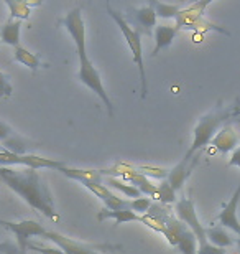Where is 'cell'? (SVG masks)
Instances as JSON below:
<instances>
[{"mask_svg":"<svg viewBox=\"0 0 240 254\" xmlns=\"http://www.w3.org/2000/svg\"><path fill=\"white\" fill-rule=\"evenodd\" d=\"M20 28L22 22L20 20H7L3 27H0V42L10 47L17 48L20 47Z\"/></svg>","mask_w":240,"mask_h":254,"instance_id":"obj_15","label":"cell"},{"mask_svg":"<svg viewBox=\"0 0 240 254\" xmlns=\"http://www.w3.org/2000/svg\"><path fill=\"white\" fill-rule=\"evenodd\" d=\"M156 200L158 203H161V205H171V203H175L176 205V191L173 190V187L170 185V182L168 180H163L161 185L158 187V193H156Z\"/></svg>","mask_w":240,"mask_h":254,"instance_id":"obj_26","label":"cell"},{"mask_svg":"<svg viewBox=\"0 0 240 254\" xmlns=\"http://www.w3.org/2000/svg\"><path fill=\"white\" fill-rule=\"evenodd\" d=\"M27 250H32V251H37L40 254H66L63 250H59L58 246L54 248H47L43 245H37V243H28L27 245Z\"/></svg>","mask_w":240,"mask_h":254,"instance_id":"obj_32","label":"cell"},{"mask_svg":"<svg viewBox=\"0 0 240 254\" xmlns=\"http://www.w3.org/2000/svg\"><path fill=\"white\" fill-rule=\"evenodd\" d=\"M176 250L181 254H197V240L190 228H186L185 231L180 233Z\"/></svg>","mask_w":240,"mask_h":254,"instance_id":"obj_19","label":"cell"},{"mask_svg":"<svg viewBox=\"0 0 240 254\" xmlns=\"http://www.w3.org/2000/svg\"><path fill=\"white\" fill-rule=\"evenodd\" d=\"M237 246H239V250H240V235H239V238H237Z\"/></svg>","mask_w":240,"mask_h":254,"instance_id":"obj_37","label":"cell"},{"mask_svg":"<svg viewBox=\"0 0 240 254\" xmlns=\"http://www.w3.org/2000/svg\"><path fill=\"white\" fill-rule=\"evenodd\" d=\"M206 236L209 243H212L214 246L226 250V248L234 245V240L226 233V228L222 226H209L206 228Z\"/></svg>","mask_w":240,"mask_h":254,"instance_id":"obj_18","label":"cell"},{"mask_svg":"<svg viewBox=\"0 0 240 254\" xmlns=\"http://www.w3.org/2000/svg\"><path fill=\"white\" fill-rule=\"evenodd\" d=\"M15 62L22 63L23 66H28L32 71H37L40 66H42V60H40V57H37L35 53L28 52L27 48L23 47H17L15 48V57H13Z\"/></svg>","mask_w":240,"mask_h":254,"instance_id":"obj_21","label":"cell"},{"mask_svg":"<svg viewBox=\"0 0 240 254\" xmlns=\"http://www.w3.org/2000/svg\"><path fill=\"white\" fill-rule=\"evenodd\" d=\"M239 201H240V182H239V187L236 189V191H234V195L231 196V200L224 205L222 211L219 213V216H217L221 226L229 228V230H232L234 233H237V236L240 235V223L237 218Z\"/></svg>","mask_w":240,"mask_h":254,"instance_id":"obj_9","label":"cell"},{"mask_svg":"<svg viewBox=\"0 0 240 254\" xmlns=\"http://www.w3.org/2000/svg\"><path fill=\"white\" fill-rule=\"evenodd\" d=\"M104 185L107 187V189H114V190H119L120 193H124V195L127 198H142V193L135 189L134 185L127 184V182H122L119 179H112V177H107V179L104 180Z\"/></svg>","mask_w":240,"mask_h":254,"instance_id":"obj_22","label":"cell"},{"mask_svg":"<svg viewBox=\"0 0 240 254\" xmlns=\"http://www.w3.org/2000/svg\"><path fill=\"white\" fill-rule=\"evenodd\" d=\"M0 254H27V248H22L15 243H0Z\"/></svg>","mask_w":240,"mask_h":254,"instance_id":"obj_31","label":"cell"},{"mask_svg":"<svg viewBox=\"0 0 240 254\" xmlns=\"http://www.w3.org/2000/svg\"><path fill=\"white\" fill-rule=\"evenodd\" d=\"M0 179L10 190H13L28 203L33 210L40 211L48 220H58L54 203L42 175L35 169H17V167H0Z\"/></svg>","mask_w":240,"mask_h":254,"instance_id":"obj_1","label":"cell"},{"mask_svg":"<svg viewBox=\"0 0 240 254\" xmlns=\"http://www.w3.org/2000/svg\"><path fill=\"white\" fill-rule=\"evenodd\" d=\"M2 147H3V150H7L10 154H15V155H27L28 154V144L17 134H13L12 137H8L7 140H3Z\"/></svg>","mask_w":240,"mask_h":254,"instance_id":"obj_24","label":"cell"},{"mask_svg":"<svg viewBox=\"0 0 240 254\" xmlns=\"http://www.w3.org/2000/svg\"><path fill=\"white\" fill-rule=\"evenodd\" d=\"M107 13L110 15V18L119 25L120 32L124 33V38L127 45H129L132 57H134V63L139 66V73H140V86H142V99L146 98L148 94V84H146V71H145V64H144V50H142V35L130 27L129 23L125 22L124 15L117 10L112 8L110 3L105 5Z\"/></svg>","mask_w":240,"mask_h":254,"instance_id":"obj_5","label":"cell"},{"mask_svg":"<svg viewBox=\"0 0 240 254\" xmlns=\"http://www.w3.org/2000/svg\"><path fill=\"white\" fill-rule=\"evenodd\" d=\"M237 116H240V99L229 106L219 104L214 111L207 113L206 116H202V118L199 119L197 126L194 127L192 144L190 147V150L186 152V155L183 157V162H191L194 157L197 155L199 150L211 144V140L216 137L219 129H221L224 124L231 123V119L237 118Z\"/></svg>","mask_w":240,"mask_h":254,"instance_id":"obj_3","label":"cell"},{"mask_svg":"<svg viewBox=\"0 0 240 254\" xmlns=\"http://www.w3.org/2000/svg\"><path fill=\"white\" fill-rule=\"evenodd\" d=\"M10 233H13L15 238H17V245L22 246V248H27L28 245V240L33 236H45L47 230L40 225V223L33 221V220H25V221H20V223H13L12 221V226H10Z\"/></svg>","mask_w":240,"mask_h":254,"instance_id":"obj_10","label":"cell"},{"mask_svg":"<svg viewBox=\"0 0 240 254\" xmlns=\"http://www.w3.org/2000/svg\"><path fill=\"white\" fill-rule=\"evenodd\" d=\"M97 220L99 221H104V220H114L115 225H120V223H129V221H140V216L134 213L129 208V210H102L99 211V215H97Z\"/></svg>","mask_w":240,"mask_h":254,"instance_id":"obj_16","label":"cell"},{"mask_svg":"<svg viewBox=\"0 0 240 254\" xmlns=\"http://www.w3.org/2000/svg\"><path fill=\"white\" fill-rule=\"evenodd\" d=\"M151 7L155 10L156 17L160 18H176V15L180 13V10L183 8L181 3H163V2H155V0H151Z\"/></svg>","mask_w":240,"mask_h":254,"instance_id":"obj_25","label":"cell"},{"mask_svg":"<svg viewBox=\"0 0 240 254\" xmlns=\"http://www.w3.org/2000/svg\"><path fill=\"white\" fill-rule=\"evenodd\" d=\"M0 226L5 228V230H10V226H12V221H5V220H0Z\"/></svg>","mask_w":240,"mask_h":254,"instance_id":"obj_36","label":"cell"},{"mask_svg":"<svg viewBox=\"0 0 240 254\" xmlns=\"http://www.w3.org/2000/svg\"><path fill=\"white\" fill-rule=\"evenodd\" d=\"M239 144V135L237 132L234 130V127L231 126V123L224 124L219 132L216 134V137L211 140V145L216 150H219L221 154H229V152H234L237 149Z\"/></svg>","mask_w":240,"mask_h":254,"instance_id":"obj_11","label":"cell"},{"mask_svg":"<svg viewBox=\"0 0 240 254\" xmlns=\"http://www.w3.org/2000/svg\"><path fill=\"white\" fill-rule=\"evenodd\" d=\"M199 162V155H196L191 162H178V164L173 167V169L168 172V182H170V185L173 187V190L178 191L183 189V185H185V182L190 179L191 172L194 170V167L197 165Z\"/></svg>","mask_w":240,"mask_h":254,"instance_id":"obj_12","label":"cell"},{"mask_svg":"<svg viewBox=\"0 0 240 254\" xmlns=\"http://www.w3.org/2000/svg\"><path fill=\"white\" fill-rule=\"evenodd\" d=\"M15 134V132L10 129V127L5 124V123H2L0 121V142H3V140H7L8 137H12Z\"/></svg>","mask_w":240,"mask_h":254,"instance_id":"obj_34","label":"cell"},{"mask_svg":"<svg viewBox=\"0 0 240 254\" xmlns=\"http://www.w3.org/2000/svg\"><path fill=\"white\" fill-rule=\"evenodd\" d=\"M227 165L229 167H239V169H240V147H237V149L232 152V155H231V159H229Z\"/></svg>","mask_w":240,"mask_h":254,"instance_id":"obj_35","label":"cell"},{"mask_svg":"<svg viewBox=\"0 0 240 254\" xmlns=\"http://www.w3.org/2000/svg\"><path fill=\"white\" fill-rule=\"evenodd\" d=\"M81 185L86 187L89 191H93L94 195L97 198H100L102 201H105V200H109V198L114 195L104 184H94V182H81Z\"/></svg>","mask_w":240,"mask_h":254,"instance_id":"obj_28","label":"cell"},{"mask_svg":"<svg viewBox=\"0 0 240 254\" xmlns=\"http://www.w3.org/2000/svg\"><path fill=\"white\" fill-rule=\"evenodd\" d=\"M122 182H127V184L134 185L137 190H139L142 195H146L148 198H155L156 193H158V187L153 185L150 180L146 179L145 175L142 174H134V175H129L127 179H124Z\"/></svg>","mask_w":240,"mask_h":254,"instance_id":"obj_17","label":"cell"},{"mask_svg":"<svg viewBox=\"0 0 240 254\" xmlns=\"http://www.w3.org/2000/svg\"><path fill=\"white\" fill-rule=\"evenodd\" d=\"M47 240H49L51 243H54L59 250H63L66 254H100L97 250H102L104 246H91V245H84V243H79V241H74L71 240L68 236H63L56 231H48L45 233Z\"/></svg>","mask_w":240,"mask_h":254,"instance_id":"obj_7","label":"cell"},{"mask_svg":"<svg viewBox=\"0 0 240 254\" xmlns=\"http://www.w3.org/2000/svg\"><path fill=\"white\" fill-rule=\"evenodd\" d=\"M209 3H211V0H199V2H194L183 7L175 18L176 20L175 27L178 30H192L194 25L201 18H204V10H206Z\"/></svg>","mask_w":240,"mask_h":254,"instance_id":"obj_8","label":"cell"},{"mask_svg":"<svg viewBox=\"0 0 240 254\" xmlns=\"http://www.w3.org/2000/svg\"><path fill=\"white\" fill-rule=\"evenodd\" d=\"M124 18L132 28L137 30L140 35H146V37H151L153 30L156 27V13L150 2L144 7L130 8L129 13L124 15Z\"/></svg>","mask_w":240,"mask_h":254,"instance_id":"obj_6","label":"cell"},{"mask_svg":"<svg viewBox=\"0 0 240 254\" xmlns=\"http://www.w3.org/2000/svg\"><path fill=\"white\" fill-rule=\"evenodd\" d=\"M99 174L102 177H112V179L124 180L129 175L139 174V172H137L135 165H130V164H115V165H112V167H107V169H99Z\"/></svg>","mask_w":240,"mask_h":254,"instance_id":"obj_20","label":"cell"},{"mask_svg":"<svg viewBox=\"0 0 240 254\" xmlns=\"http://www.w3.org/2000/svg\"><path fill=\"white\" fill-rule=\"evenodd\" d=\"M63 175H66L68 179H73V180H78L79 184L81 182H94V184H104V177L99 174V170H94V169H74V167H69L66 165L63 167L61 170Z\"/></svg>","mask_w":240,"mask_h":254,"instance_id":"obj_13","label":"cell"},{"mask_svg":"<svg viewBox=\"0 0 240 254\" xmlns=\"http://www.w3.org/2000/svg\"><path fill=\"white\" fill-rule=\"evenodd\" d=\"M59 25H64L66 30L69 32V35L73 37V42L78 50V57H79V79L81 83L86 84L91 91L99 96L102 103L105 104L107 113L109 116H114V104L107 94V91L104 88V83L100 79L99 69L96 68L94 63L91 62L88 57V50H86V25L83 18V12L81 8H74L66 15L64 18H61Z\"/></svg>","mask_w":240,"mask_h":254,"instance_id":"obj_2","label":"cell"},{"mask_svg":"<svg viewBox=\"0 0 240 254\" xmlns=\"http://www.w3.org/2000/svg\"><path fill=\"white\" fill-rule=\"evenodd\" d=\"M12 93H13L12 84L8 83L7 76H5L2 71H0V99H2V98H10Z\"/></svg>","mask_w":240,"mask_h":254,"instance_id":"obj_33","label":"cell"},{"mask_svg":"<svg viewBox=\"0 0 240 254\" xmlns=\"http://www.w3.org/2000/svg\"><path fill=\"white\" fill-rule=\"evenodd\" d=\"M135 169L142 175L153 177V179H161V180H166L168 172H170L166 169H161V167H151V165H135Z\"/></svg>","mask_w":240,"mask_h":254,"instance_id":"obj_27","label":"cell"},{"mask_svg":"<svg viewBox=\"0 0 240 254\" xmlns=\"http://www.w3.org/2000/svg\"><path fill=\"white\" fill-rule=\"evenodd\" d=\"M5 5L10 10V20H28L32 10L27 5V2H20V0H5Z\"/></svg>","mask_w":240,"mask_h":254,"instance_id":"obj_23","label":"cell"},{"mask_svg":"<svg viewBox=\"0 0 240 254\" xmlns=\"http://www.w3.org/2000/svg\"><path fill=\"white\" fill-rule=\"evenodd\" d=\"M151 198H148V196H142V198H137V200H132L130 201V210L137 213L139 216L142 215H146V211L150 210V206H151Z\"/></svg>","mask_w":240,"mask_h":254,"instance_id":"obj_29","label":"cell"},{"mask_svg":"<svg viewBox=\"0 0 240 254\" xmlns=\"http://www.w3.org/2000/svg\"><path fill=\"white\" fill-rule=\"evenodd\" d=\"M178 28L173 25H156L155 27V50H153V57L160 53V50L171 47L173 40L176 38Z\"/></svg>","mask_w":240,"mask_h":254,"instance_id":"obj_14","label":"cell"},{"mask_svg":"<svg viewBox=\"0 0 240 254\" xmlns=\"http://www.w3.org/2000/svg\"><path fill=\"white\" fill-rule=\"evenodd\" d=\"M104 205H105V210H110V211H114V210H129L130 201L125 200V198L117 196V195H112L109 200L104 201Z\"/></svg>","mask_w":240,"mask_h":254,"instance_id":"obj_30","label":"cell"},{"mask_svg":"<svg viewBox=\"0 0 240 254\" xmlns=\"http://www.w3.org/2000/svg\"><path fill=\"white\" fill-rule=\"evenodd\" d=\"M175 210H176L178 220H181L185 223V225L194 233V236H196L197 254H226L224 250L214 246L212 243H209L207 236H206V228H204L201 225V221H199L192 198H181V200H178L175 205Z\"/></svg>","mask_w":240,"mask_h":254,"instance_id":"obj_4","label":"cell"},{"mask_svg":"<svg viewBox=\"0 0 240 254\" xmlns=\"http://www.w3.org/2000/svg\"><path fill=\"white\" fill-rule=\"evenodd\" d=\"M0 150H3V147H2V144H0Z\"/></svg>","mask_w":240,"mask_h":254,"instance_id":"obj_38","label":"cell"}]
</instances>
